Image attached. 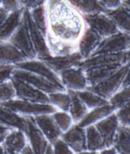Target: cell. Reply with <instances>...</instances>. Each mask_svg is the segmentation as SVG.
<instances>
[{
    "mask_svg": "<svg viewBox=\"0 0 130 154\" xmlns=\"http://www.w3.org/2000/svg\"><path fill=\"white\" fill-rule=\"evenodd\" d=\"M48 32L58 39L78 44L85 30L84 17L68 0H47Z\"/></svg>",
    "mask_w": 130,
    "mask_h": 154,
    "instance_id": "cell-1",
    "label": "cell"
},
{
    "mask_svg": "<svg viewBox=\"0 0 130 154\" xmlns=\"http://www.w3.org/2000/svg\"><path fill=\"white\" fill-rule=\"evenodd\" d=\"M130 62L122 65L113 75L107 78L97 85L87 86L86 89L100 95L105 99L109 100L117 92L119 91L129 68Z\"/></svg>",
    "mask_w": 130,
    "mask_h": 154,
    "instance_id": "cell-2",
    "label": "cell"
},
{
    "mask_svg": "<svg viewBox=\"0 0 130 154\" xmlns=\"http://www.w3.org/2000/svg\"><path fill=\"white\" fill-rule=\"evenodd\" d=\"M1 104L8 107L22 116H35L42 114H52L58 111L51 104L37 103L18 98H13L12 100L4 102Z\"/></svg>",
    "mask_w": 130,
    "mask_h": 154,
    "instance_id": "cell-3",
    "label": "cell"
},
{
    "mask_svg": "<svg viewBox=\"0 0 130 154\" xmlns=\"http://www.w3.org/2000/svg\"><path fill=\"white\" fill-rule=\"evenodd\" d=\"M8 41L12 44L18 51H21L28 60H33L37 58L36 53L34 49L30 37L26 20L24 15H22L21 22L17 29Z\"/></svg>",
    "mask_w": 130,
    "mask_h": 154,
    "instance_id": "cell-4",
    "label": "cell"
},
{
    "mask_svg": "<svg viewBox=\"0 0 130 154\" xmlns=\"http://www.w3.org/2000/svg\"><path fill=\"white\" fill-rule=\"evenodd\" d=\"M11 82L15 92V98L37 103L51 104L48 95L21 79L12 77Z\"/></svg>",
    "mask_w": 130,
    "mask_h": 154,
    "instance_id": "cell-5",
    "label": "cell"
},
{
    "mask_svg": "<svg viewBox=\"0 0 130 154\" xmlns=\"http://www.w3.org/2000/svg\"><path fill=\"white\" fill-rule=\"evenodd\" d=\"M130 35L121 31L103 38L91 56L101 54L125 52L129 49ZM90 56V57H91Z\"/></svg>",
    "mask_w": 130,
    "mask_h": 154,
    "instance_id": "cell-6",
    "label": "cell"
},
{
    "mask_svg": "<svg viewBox=\"0 0 130 154\" xmlns=\"http://www.w3.org/2000/svg\"><path fill=\"white\" fill-rule=\"evenodd\" d=\"M127 61L126 51L111 54H101L94 55L79 63L78 66L86 70L97 66H122Z\"/></svg>",
    "mask_w": 130,
    "mask_h": 154,
    "instance_id": "cell-7",
    "label": "cell"
},
{
    "mask_svg": "<svg viewBox=\"0 0 130 154\" xmlns=\"http://www.w3.org/2000/svg\"><path fill=\"white\" fill-rule=\"evenodd\" d=\"M23 15L26 20L31 42L36 53L37 59H42V58L51 56L48 45H47L46 37L35 24L31 18L29 10L27 9L25 7H24Z\"/></svg>",
    "mask_w": 130,
    "mask_h": 154,
    "instance_id": "cell-8",
    "label": "cell"
},
{
    "mask_svg": "<svg viewBox=\"0 0 130 154\" xmlns=\"http://www.w3.org/2000/svg\"><path fill=\"white\" fill-rule=\"evenodd\" d=\"M15 67L30 71L33 73L41 75V76L51 81L53 83H55L61 89L67 90L61 83L59 75L54 72L46 63H45L41 60L37 59V58L33 60H26L15 64Z\"/></svg>",
    "mask_w": 130,
    "mask_h": 154,
    "instance_id": "cell-9",
    "label": "cell"
},
{
    "mask_svg": "<svg viewBox=\"0 0 130 154\" xmlns=\"http://www.w3.org/2000/svg\"><path fill=\"white\" fill-rule=\"evenodd\" d=\"M12 77L18 78V79L25 81V82L31 84L34 87L47 94L52 93V92H58V91L67 92V90L61 89L55 83H53L51 81L45 79L44 77L33 73L30 71L19 69V68H14L13 71H12Z\"/></svg>",
    "mask_w": 130,
    "mask_h": 154,
    "instance_id": "cell-10",
    "label": "cell"
},
{
    "mask_svg": "<svg viewBox=\"0 0 130 154\" xmlns=\"http://www.w3.org/2000/svg\"><path fill=\"white\" fill-rule=\"evenodd\" d=\"M83 17L86 25L95 30L103 38L119 31L115 22L106 13L84 15Z\"/></svg>",
    "mask_w": 130,
    "mask_h": 154,
    "instance_id": "cell-11",
    "label": "cell"
},
{
    "mask_svg": "<svg viewBox=\"0 0 130 154\" xmlns=\"http://www.w3.org/2000/svg\"><path fill=\"white\" fill-rule=\"evenodd\" d=\"M26 128L25 134L27 141L30 143L35 154H45L47 146L50 143L42 131L35 123L33 116H25Z\"/></svg>",
    "mask_w": 130,
    "mask_h": 154,
    "instance_id": "cell-12",
    "label": "cell"
},
{
    "mask_svg": "<svg viewBox=\"0 0 130 154\" xmlns=\"http://www.w3.org/2000/svg\"><path fill=\"white\" fill-rule=\"evenodd\" d=\"M61 83L66 89L73 91L84 90L87 87L84 69L76 66L68 68L59 73Z\"/></svg>",
    "mask_w": 130,
    "mask_h": 154,
    "instance_id": "cell-13",
    "label": "cell"
},
{
    "mask_svg": "<svg viewBox=\"0 0 130 154\" xmlns=\"http://www.w3.org/2000/svg\"><path fill=\"white\" fill-rule=\"evenodd\" d=\"M61 138L69 146L74 153H82L87 150L86 130L74 123L68 131L63 132Z\"/></svg>",
    "mask_w": 130,
    "mask_h": 154,
    "instance_id": "cell-14",
    "label": "cell"
},
{
    "mask_svg": "<svg viewBox=\"0 0 130 154\" xmlns=\"http://www.w3.org/2000/svg\"><path fill=\"white\" fill-rule=\"evenodd\" d=\"M41 61L46 63L54 72L59 75L62 71L68 68L76 66L79 64L83 58L78 51L72 53L71 54L64 56H48L47 57L42 58Z\"/></svg>",
    "mask_w": 130,
    "mask_h": 154,
    "instance_id": "cell-15",
    "label": "cell"
},
{
    "mask_svg": "<svg viewBox=\"0 0 130 154\" xmlns=\"http://www.w3.org/2000/svg\"><path fill=\"white\" fill-rule=\"evenodd\" d=\"M102 39V37L95 30L90 27H86L78 42V51L83 60L87 59L92 55Z\"/></svg>",
    "mask_w": 130,
    "mask_h": 154,
    "instance_id": "cell-16",
    "label": "cell"
},
{
    "mask_svg": "<svg viewBox=\"0 0 130 154\" xmlns=\"http://www.w3.org/2000/svg\"><path fill=\"white\" fill-rule=\"evenodd\" d=\"M94 126L102 136L106 148L113 146L117 129L119 126L115 112L94 124Z\"/></svg>",
    "mask_w": 130,
    "mask_h": 154,
    "instance_id": "cell-17",
    "label": "cell"
},
{
    "mask_svg": "<svg viewBox=\"0 0 130 154\" xmlns=\"http://www.w3.org/2000/svg\"><path fill=\"white\" fill-rule=\"evenodd\" d=\"M35 123L47 138L50 143L52 144L56 140L61 137L62 131L53 118L51 114H42L33 116Z\"/></svg>",
    "mask_w": 130,
    "mask_h": 154,
    "instance_id": "cell-18",
    "label": "cell"
},
{
    "mask_svg": "<svg viewBox=\"0 0 130 154\" xmlns=\"http://www.w3.org/2000/svg\"><path fill=\"white\" fill-rule=\"evenodd\" d=\"M27 142L26 135L24 131L11 129L2 144L5 149V154H20Z\"/></svg>",
    "mask_w": 130,
    "mask_h": 154,
    "instance_id": "cell-19",
    "label": "cell"
},
{
    "mask_svg": "<svg viewBox=\"0 0 130 154\" xmlns=\"http://www.w3.org/2000/svg\"><path fill=\"white\" fill-rule=\"evenodd\" d=\"M0 123L10 129H18L25 132V117L19 115L8 107L0 103Z\"/></svg>",
    "mask_w": 130,
    "mask_h": 154,
    "instance_id": "cell-20",
    "label": "cell"
},
{
    "mask_svg": "<svg viewBox=\"0 0 130 154\" xmlns=\"http://www.w3.org/2000/svg\"><path fill=\"white\" fill-rule=\"evenodd\" d=\"M27 59L21 51L8 41H0V65H15Z\"/></svg>",
    "mask_w": 130,
    "mask_h": 154,
    "instance_id": "cell-21",
    "label": "cell"
},
{
    "mask_svg": "<svg viewBox=\"0 0 130 154\" xmlns=\"http://www.w3.org/2000/svg\"><path fill=\"white\" fill-rule=\"evenodd\" d=\"M46 41L51 56H64L78 51V44L58 39L47 33Z\"/></svg>",
    "mask_w": 130,
    "mask_h": 154,
    "instance_id": "cell-22",
    "label": "cell"
},
{
    "mask_svg": "<svg viewBox=\"0 0 130 154\" xmlns=\"http://www.w3.org/2000/svg\"><path fill=\"white\" fill-rule=\"evenodd\" d=\"M122 66H97L84 70L87 86L97 85L113 75Z\"/></svg>",
    "mask_w": 130,
    "mask_h": 154,
    "instance_id": "cell-23",
    "label": "cell"
},
{
    "mask_svg": "<svg viewBox=\"0 0 130 154\" xmlns=\"http://www.w3.org/2000/svg\"><path fill=\"white\" fill-rule=\"evenodd\" d=\"M24 6L9 12L3 23L0 26V41H8L19 25L22 18Z\"/></svg>",
    "mask_w": 130,
    "mask_h": 154,
    "instance_id": "cell-24",
    "label": "cell"
},
{
    "mask_svg": "<svg viewBox=\"0 0 130 154\" xmlns=\"http://www.w3.org/2000/svg\"><path fill=\"white\" fill-rule=\"evenodd\" d=\"M116 110V108L111 104L93 108V109L89 110L87 114L82 118V120H81L78 122V125L82 128H85L89 125H94L95 123L102 120L103 118L113 113Z\"/></svg>",
    "mask_w": 130,
    "mask_h": 154,
    "instance_id": "cell-25",
    "label": "cell"
},
{
    "mask_svg": "<svg viewBox=\"0 0 130 154\" xmlns=\"http://www.w3.org/2000/svg\"><path fill=\"white\" fill-rule=\"evenodd\" d=\"M68 2L84 15H92L97 13H108L109 10L106 9L100 3L99 0H68Z\"/></svg>",
    "mask_w": 130,
    "mask_h": 154,
    "instance_id": "cell-26",
    "label": "cell"
},
{
    "mask_svg": "<svg viewBox=\"0 0 130 154\" xmlns=\"http://www.w3.org/2000/svg\"><path fill=\"white\" fill-rule=\"evenodd\" d=\"M67 92H68L70 97H71V102H70L68 113L72 118L74 123L78 124L87 114L89 109L82 102L81 98L78 97L75 91L67 89Z\"/></svg>",
    "mask_w": 130,
    "mask_h": 154,
    "instance_id": "cell-27",
    "label": "cell"
},
{
    "mask_svg": "<svg viewBox=\"0 0 130 154\" xmlns=\"http://www.w3.org/2000/svg\"><path fill=\"white\" fill-rule=\"evenodd\" d=\"M85 130L87 150L91 153H99L100 151L106 148L102 136L94 125H89L85 128Z\"/></svg>",
    "mask_w": 130,
    "mask_h": 154,
    "instance_id": "cell-28",
    "label": "cell"
},
{
    "mask_svg": "<svg viewBox=\"0 0 130 154\" xmlns=\"http://www.w3.org/2000/svg\"><path fill=\"white\" fill-rule=\"evenodd\" d=\"M106 14L115 22L119 31L130 35V14L122 5Z\"/></svg>",
    "mask_w": 130,
    "mask_h": 154,
    "instance_id": "cell-29",
    "label": "cell"
},
{
    "mask_svg": "<svg viewBox=\"0 0 130 154\" xmlns=\"http://www.w3.org/2000/svg\"><path fill=\"white\" fill-rule=\"evenodd\" d=\"M113 146L116 149L117 153H130V133L126 127L119 125Z\"/></svg>",
    "mask_w": 130,
    "mask_h": 154,
    "instance_id": "cell-30",
    "label": "cell"
},
{
    "mask_svg": "<svg viewBox=\"0 0 130 154\" xmlns=\"http://www.w3.org/2000/svg\"><path fill=\"white\" fill-rule=\"evenodd\" d=\"M75 92L89 110L109 104V100L105 99L100 95H97V94L87 90V89L75 91Z\"/></svg>",
    "mask_w": 130,
    "mask_h": 154,
    "instance_id": "cell-31",
    "label": "cell"
},
{
    "mask_svg": "<svg viewBox=\"0 0 130 154\" xmlns=\"http://www.w3.org/2000/svg\"><path fill=\"white\" fill-rule=\"evenodd\" d=\"M48 95L51 105H54L58 110L68 112L71 97L68 92L58 91Z\"/></svg>",
    "mask_w": 130,
    "mask_h": 154,
    "instance_id": "cell-32",
    "label": "cell"
},
{
    "mask_svg": "<svg viewBox=\"0 0 130 154\" xmlns=\"http://www.w3.org/2000/svg\"><path fill=\"white\" fill-rule=\"evenodd\" d=\"M30 14L33 21L37 25L40 31L46 37L48 32V26H47L46 12H45V5L38 6L33 9L29 10Z\"/></svg>",
    "mask_w": 130,
    "mask_h": 154,
    "instance_id": "cell-33",
    "label": "cell"
},
{
    "mask_svg": "<svg viewBox=\"0 0 130 154\" xmlns=\"http://www.w3.org/2000/svg\"><path fill=\"white\" fill-rule=\"evenodd\" d=\"M51 115H52L53 118L55 119L56 124L58 125V128L61 130L62 132H65L66 131H68L74 124L72 118L68 112L58 110Z\"/></svg>",
    "mask_w": 130,
    "mask_h": 154,
    "instance_id": "cell-34",
    "label": "cell"
},
{
    "mask_svg": "<svg viewBox=\"0 0 130 154\" xmlns=\"http://www.w3.org/2000/svg\"><path fill=\"white\" fill-rule=\"evenodd\" d=\"M130 101V85L117 92L113 97L109 99V104L113 105L116 108H118Z\"/></svg>",
    "mask_w": 130,
    "mask_h": 154,
    "instance_id": "cell-35",
    "label": "cell"
},
{
    "mask_svg": "<svg viewBox=\"0 0 130 154\" xmlns=\"http://www.w3.org/2000/svg\"><path fill=\"white\" fill-rule=\"evenodd\" d=\"M119 125L125 127L130 126V101L125 102L115 111Z\"/></svg>",
    "mask_w": 130,
    "mask_h": 154,
    "instance_id": "cell-36",
    "label": "cell"
},
{
    "mask_svg": "<svg viewBox=\"0 0 130 154\" xmlns=\"http://www.w3.org/2000/svg\"><path fill=\"white\" fill-rule=\"evenodd\" d=\"M13 98H15V92L11 80L0 84V103Z\"/></svg>",
    "mask_w": 130,
    "mask_h": 154,
    "instance_id": "cell-37",
    "label": "cell"
},
{
    "mask_svg": "<svg viewBox=\"0 0 130 154\" xmlns=\"http://www.w3.org/2000/svg\"><path fill=\"white\" fill-rule=\"evenodd\" d=\"M53 150L54 154H61V153H74L72 149L69 147L66 143L64 142L61 137L52 143Z\"/></svg>",
    "mask_w": 130,
    "mask_h": 154,
    "instance_id": "cell-38",
    "label": "cell"
},
{
    "mask_svg": "<svg viewBox=\"0 0 130 154\" xmlns=\"http://www.w3.org/2000/svg\"><path fill=\"white\" fill-rule=\"evenodd\" d=\"M15 65H0V84L10 80Z\"/></svg>",
    "mask_w": 130,
    "mask_h": 154,
    "instance_id": "cell-39",
    "label": "cell"
},
{
    "mask_svg": "<svg viewBox=\"0 0 130 154\" xmlns=\"http://www.w3.org/2000/svg\"><path fill=\"white\" fill-rule=\"evenodd\" d=\"M22 6L23 5L18 0H2V3H1V7H2L8 12H14Z\"/></svg>",
    "mask_w": 130,
    "mask_h": 154,
    "instance_id": "cell-40",
    "label": "cell"
},
{
    "mask_svg": "<svg viewBox=\"0 0 130 154\" xmlns=\"http://www.w3.org/2000/svg\"><path fill=\"white\" fill-rule=\"evenodd\" d=\"M122 0H99L102 6L109 11L119 8L122 5Z\"/></svg>",
    "mask_w": 130,
    "mask_h": 154,
    "instance_id": "cell-41",
    "label": "cell"
},
{
    "mask_svg": "<svg viewBox=\"0 0 130 154\" xmlns=\"http://www.w3.org/2000/svg\"><path fill=\"white\" fill-rule=\"evenodd\" d=\"M47 0H22V5L27 9L31 10L38 6L45 5Z\"/></svg>",
    "mask_w": 130,
    "mask_h": 154,
    "instance_id": "cell-42",
    "label": "cell"
},
{
    "mask_svg": "<svg viewBox=\"0 0 130 154\" xmlns=\"http://www.w3.org/2000/svg\"><path fill=\"white\" fill-rule=\"evenodd\" d=\"M20 154H35V152H34L33 149H32L29 143L27 142V143L24 146L23 149H21Z\"/></svg>",
    "mask_w": 130,
    "mask_h": 154,
    "instance_id": "cell-43",
    "label": "cell"
},
{
    "mask_svg": "<svg viewBox=\"0 0 130 154\" xmlns=\"http://www.w3.org/2000/svg\"><path fill=\"white\" fill-rule=\"evenodd\" d=\"M8 14H9V12H7L6 10L4 9L2 7L0 6V26L2 25V23H3V21H5V18H7Z\"/></svg>",
    "mask_w": 130,
    "mask_h": 154,
    "instance_id": "cell-44",
    "label": "cell"
},
{
    "mask_svg": "<svg viewBox=\"0 0 130 154\" xmlns=\"http://www.w3.org/2000/svg\"><path fill=\"white\" fill-rule=\"evenodd\" d=\"M130 85V65H129V68H128V72H127V74L126 75H125V79H124L123 80V82H122V85H121V89H123V88H125V87L128 86V85ZM119 89V90H120Z\"/></svg>",
    "mask_w": 130,
    "mask_h": 154,
    "instance_id": "cell-45",
    "label": "cell"
},
{
    "mask_svg": "<svg viewBox=\"0 0 130 154\" xmlns=\"http://www.w3.org/2000/svg\"><path fill=\"white\" fill-rule=\"evenodd\" d=\"M99 153H117V151L116 149L114 148V146H110V147H106V148H104L103 149L100 150L99 152Z\"/></svg>",
    "mask_w": 130,
    "mask_h": 154,
    "instance_id": "cell-46",
    "label": "cell"
},
{
    "mask_svg": "<svg viewBox=\"0 0 130 154\" xmlns=\"http://www.w3.org/2000/svg\"><path fill=\"white\" fill-rule=\"evenodd\" d=\"M10 130L11 129H8V128H6V129H0V144H2L4 139H5L7 134L8 133V131Z\"/></svg>",
    "mask_w": 130,
    "mask_h": 154,
    "instance_id": "cell-47",
    "label": "cell"
},
{
    "mask_svg": "<svg viewBox=\"0 0 130 154\" xmlns=\"http://www.w3.org/2000/svg\"><path fill=\"white\" fill-rule=\"evenodd\" d=\"M122 5L125 8L127 12L130 14V2H128L126 0H122Z\"/></svg>",
    "mask_w": 130,
    "mask_h": 154,
    "instance_id": "cell-48",
    "label": "cell"
},
{
    "mask_svg": "<svg viewBox=\"0 0 130 154\" xmlns=\"http://www.w3.org/2000/svg\"><path fill=\"white\" fill-rule=\"evenodd\" d=\"M45 154H54V150H53V146L51 143H49L48 146H47Z\"/></svg>",
    "mask_w": 130,
    "mask_h": 154,
    "instance_id": "cell-49",
    "label": "cell"
},
{
    "mask_svg": "<svg viewBox=\"0 0 130 154\" xmlns=\"http://www.w3.org/2000/svg\"><path fill=\"white\" fill-rule=\"evenodd\" d=\"M0 154H5V149L2 144H0Z\"/></svg>",
    "mask_w": 130,
    "mask_h": 154,
    "instance_id": "cell-50",
    "label": "cell"
},
{
    "mask_svg": "<svg viewBox=\"0 0 130 154\" xmlns=\"http://www.w3.org/2000/svg\"><path fill=\"white\" fill-rule=\"evenodd\" d=\"M126 56H127V61L130 62V47L129 49L126 51Z\"/></svg>",
    "mask_w": 130,
    "mask_h": 154,
    "instance_id": "cell-51",
    "label": "cell"
},
{
    "mask_svg": "<svg viewBox=\"0 0 130 154\" xmlns=\"http://www.w3.org/2000/svg\"><path fill=\"white\" fill-rule=\"evenodd\" d=\"M6 128H8V129H10V128H7V127H5V125H2V124L0 123V129H6Z\"/></svg>",
    "mask_w": 130,
    "mask_h": 154,
    "instance_id": "cell-52",
    "label": "cell"
},
{
    "mask_svg": "<svg viewBox=\"0 0 130 154\" xmlns=\"http://www.w3.org/2000/svg\"><path fill=\"white\" fill-rule=\"evenodd\" d=\"M126 128H127V129H128V132H129V133H130V126L129 127H126Z\"/></svg>",
    "mask_w": 130,
    "mask_h": 154,
    "instance_id": "cell-53",
    "label": "cell"
},
{
    "mask_svg": "<svg viewBox=\"0 0 130 154\" xmlns=\"http://www.w3.org/2000/svg\"><path fill=\"white\" fill-rule=\"evenodd\" d=\"M18 1L20 2V3L21 4V5H22V0H18Z\"/></svg>",
    "mask_w": 130,
    "mask_h": 154,
    "instance_id": "cell-54",
    "label": "cell"
},
{
    "mask_svg": "<svg viewBox=\"0 0 130 154\" xmlns=\"http://www.w3.org/2000/svg\"><path fill=\"white\" fill-rule=\"evenodd\" d=\"M1 3H2V0H0V6H1Z\"/></svg>",
    "mask_w": 130,
    "mask_h": 154,
    "instance_id": "cell-55",
    "label": "cell"
},
{
    "mask_svg": "<svg viewBox=\"0 0 130 154\" xmlns=\"http://www.w3.org/2000/svg\"><path fill=\"white\" fill-rule=\"evenodd\" d=\"M126 1H128V2H130V0H126Z\"/></svg>",
    "mask_w": 130,
    "mask_h": 154,
    "instance_id": "cell-56",
    "label": "cell"
}]
</instances>
